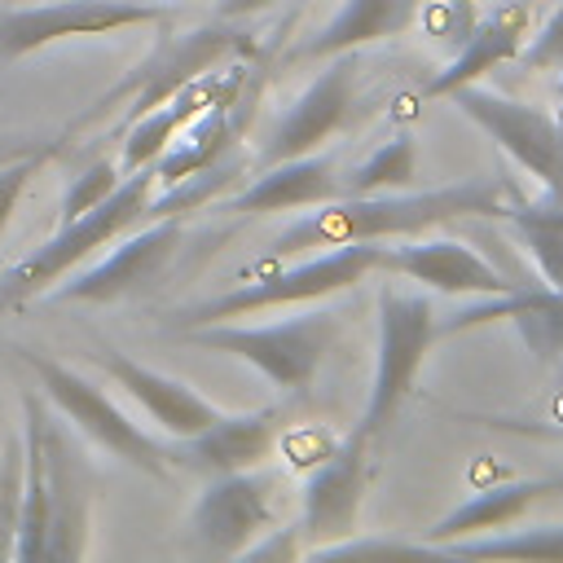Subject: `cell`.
I'll list each match as a JSON object with an SVG mask.
<instances>
[{"mask_svg": "<svg viewBox=\"0 0 563 563\" xmlns=\"http://www.w3.org/2000/svg\"><path fill=\"white\" fill-rule=\"evenodd\" d=\"M510 194L515 189L501 176H466V180L440 185V189L343 194L325 207H308V216L286 224L273 238L268 260H295L317 246L325 251V246H343V242H400V238H418V233H431L440 224L471 220V216L506 220Z\"/></svg>", "mask_w": 563, "mask_h": 563, "instance_id": "6da1fadb", "label": "cell"}, {"mask_svg": "<svg viewBox=\"0 0 563 563\" xmlns=\"http://www.w3.org/2000/svg\"><path fill=\"white\" fill-rule=\"evenodd\" d=\"M374 268H383V242H343V246H325L312 251L308 260H295L286 268L277 264H260L242 286L189 303L180 312H172V334L189 330V325H207V321H233V317H251L264 308H286V303H317L325 295L352 290L356 282H365Z\"/></svg>", "mask_w": 563, "mask_h": 563, "instance_id": "7a4b0ae2", "label": "cell"}, {"mask_svg": "<svg viewBox=\"0 0 563 563\" xmlns=\"http://www.w3.org/2000/svg\"><path fill=\"white\" fill-rule=\"evenodd\" d=\"M238 57H255V40H251V31L246 26H238V22H229V18H216L211 26H198V31H180V35H163L154 48H150V57H141L110 92H101L79 119H75V128H88V123H97V119H106V114H114L119 106H123V114H119V132L132 123V119H141L145 110H154V106H163L167 97H176L185 84H194L198 75H207V70H216V66H224V62H238Z\"/></svg>", "mask_w": 563, "mask_h": 563, "instance_id": "3957f363", "label": "cell"}, {"mask_svg": "<svg viewBox=\"0 0 563 563\" xmlns=\"http://www.w3.org/2000/svg\"><path fill=\"white\" fill-rule=\"evenodd\" d=\"M154 185H158L154 167H136V172H128V176L114 185V194H110L106 202H97L92 211H84V216H75V220H62L57 233H53L44 246H35L26 260H18L9 273H0V312L26 303V299H35V295H44V290H48L53 282H62L70 268H79L92 251H101V246L114 242L119 233L136 229V224L145 220V207H150V198H154Z\"/></svg>", "mask_w": 563, "mask_h": 563, "instance_id": "277c9868", "label": "cell"}, {"mask_svg": "<svg viewBox=\"0 0 563 563\" xmlns=\"http://www.w3.org/2000/svg\"><path fill=\"white\" fill-rule=\"evenodd\" d=\"M339 334H343V312H330V308H317V312H303L290 321H268V325L207 321V325L176 330V339H185L194 347H211V352L251 361L277 391H303L321 374Z\"/></svg>", "mask_w": 563, "mask_h": 563, "instance_id": "5b68a950", "label": "cell"}, {"mask_svg": "<svg viewBox=\"0 0 563 563\" xmlns=\"http://www.w3.org/2000/svg\"><path fill=\"white\" fill-rule=\"evenodd\" d=\"M440 334L435 308L427 295H409L396 286L378 290V347H374V378H369V396L365 409L356 418V435H365L369 444L387 431V422L400 413V405L409 400L418 369L431 352Z\"/></svg>", "mask_w": 563, "mask_h": 563, "instance_id": "8992f818", "label": "cell"}, {"mask_svg": "<svg viewBox=\"0 0 563 563\" xmlns=\"http://www.w3.org/2000/svg\"><path fill=\"white\" fill-rule=\"evenodd\" d=\"M176 22L172 4L154 0H53V4H18L0 9V62L31 57L62 40H97L136 26Z\"/></svg>", "mask_w": 563, "mask_h": 563, "instance_id": "52a82bcc", "label": "cell"}, {"mask_svg": "<svg viewBox=\"0 0 563 563\" xmlns=\"http://www.w3.org/2000/svg\"><path fill=\"white\" fill-rule=\"evenodd\" d=\"M26 369L35 374V383L44 387V396L62 409V418H70L92 444H101L106 453L141 466L145 475H167V440H154L150 431H141V422H132L97 383H88L84 374H75L70 365L40 356V352H22Z\"/></svg>", "mask_w": 563, "mask_h": 563, "instance_id": "ba28073f", "label": "cell"}, {"mask_svg": "<svg viewBox=\"0 0 563 563\" xmlns=\"http://www.w3.org/2000/svg\"><path fill=\"white\" fill-rule=\"evenodd\" d=\"M449 101L484 132L497 141L501 154H510L537 185L554 198H563V123L528 101L501 97L479 84H462L449 92Z\"/></svg>", "mask_w": 563, "mask_h": 563, "instance_id": "9c48e42d", "label": "cell"}, {"mask_svg": "<svg viewBox=\"0 0 563 563\" xmlns=\"http://www.w3.org/2000/svg\"><path fill=\"white\" fill-rule=\"evenodd\" d=\"M277 523V475L251 466L229 475H207L189 510V532L202 550L220 559H242L255 537Z\"/></svg>", "mask_w": 563, "mask_h": 563, "instance_id": "30bf717a", "label": "cell"}, {"mask_svg": "<svg viewBox=\"0 0 563 563\" xmlns=\"http://www.w3.org/2000/svg\"><path fill=\"white\" fill-rule=\"evenodd\" d=\"M365 479H369V440L356 431H347L334 449H325L312 462L303 479V510H299V537L308 541V550L334 545L356 532Z\"/></svg>", "mask_w": 563, "mask_h": 563, "instance_id": "8fae6325", "label": "cell"}, {"mask_svg": "<svg viewBox=\"0 0 563 563\" xmlns=\"http://www.w3.org/2000/svg\"><path fill=\"white\" fill-rule=\"evenodd\" d=\"M356 79H361V57L356 53H334L330 66L295 97V106L277 119L273 136L260 150V163H282L321 150L330 136H339L352 123L356 110Z\"/></svg>", "mask_w": 563, "mask_h": 563, "instance_id": "7c38bea8", "label": "cell"}, {"mask_svg": "<svg viewBox=\"0 0 563 563\" xmlns=\"http://www.w3.org/2000/svg\"><path fill=\"white\" fill-rule=\"evenodd\" d=\"M282 444V409H251V413H220L211 427L167 440V462L176 471L198 475H229L264 466Z\"/></svg>", "mask_w": 563, "mask_h": 563, "instance_id": "4fadbf2b", "label": "cell"}, {"mask_svg": "<svg viewBox=\"0 0 563 563\" xmlns=\"http://www.w3.org/2000/svg\"><path fill=\"white\" fill-rule=\"evenodd\" d=\"M246 79H251L246 57L224 62V66L198 75L194 84H185V88H180L176 97H167L163 106H154V110H145L141 119H132V123L123 128V167H128V172H136V167H154V158L176 141V132H180L194 114H202L207 106L242 101Z\"/></svg>", "mask_w": 563, "mask_h": 563, "instance_id": "5bb4252c", "label": "cell"}, {"mask_svg": "<svg viewBox=\"0 0 563 563\" xmlns=\"http://www.w3.org/2000/svg\"><path fill=\"white\" fill-rule=\"evenodd\" d=\"M176 246H180V216H158L141 233H132L128 242H119L101 264L84 268L66 286H57V299H75V303H110V299H123V295L150 286L167 268V260L176 255Z\"/></svg>", "mask_w": 563, "mask_h": 563, "instance_id": "9a60e30c", "label": "cell"}, {"mask_svg": "<svg viewBox=\"0 0 563 563\" xmlns=\"http://www.w3.org/2000/svg\"><path fill=\"white\" fill-rule=\"evenodd\" d=\"M383 268L409 282H422L427 290H440V295L484 299V295H506L519 286L457 238H422V233L400 238V246H383Z\"/></svg>", "mask_w": 563, "mask_h": 563, "instance_id": "2e32d148", "label": "cell"}, {"mask_svg": "<svg viewBox=\"0 0 563 563\" xmlns=\"http://www.w3.org/2000/svg\"><path fill=\"white\" fill-rule=\"evenodd\" d=\"M343 198V176L334 154L312 150L299 158L268 163L255 185H246L238 198H220V211L229 216H273V211H308Z\"/></svg>", "mask_w": 563, "mask_h": 563, "instance_id": "e0dca14e", "label": "cell"}, {"mask_svg": "<svg viewBox=\"0 0 563 563\" xmlns=\"http://www.w3.org/2000/svg\"><path fill=\"white\" fill-rule=\"evenodd\" d=\"M44 484H48L44 563H75L88 550V471L70 453L53 418H44Z\"/></svg>", "mask_w": 563, "mask_h": 563, "instance_id": "ac0fdd59", "label": "cell"}, {"mask_svg": "<svg viewBox=\"0 0 563 563\" xmlns=\"http://www.w3.org/2000/svg\"><path fill=\"white\" fill-rule=\"evenodd\" d=\"M97 365H101V369L114 378V387H123L172 440L194 435V431L211 427V422L224 413L220 405H211L207 396H198L189 383H180V378H172V374H158V369H150V365H141V361L114 352V347H101V352H97Z\"/></svg>", "mask_w": 563, "mask_h": 563, "instance_id": "d6986e66", "label": "cell"}, {"mask_svg": "<svg viewBox=\"0 0 563 563\" xmlns=\"http://www.w3.org/2000/svg\"><path fill=\"white\" fill-rule=\"evenodd\" d=\"M506 317L519 339L528 343V352L545 365H559L563 361V290L554 286H515L506 295H484V303L457 312L449 325H440V334L449 330H471V325H484V321H497Z\"/></svg>", "mask_w": 563, "mask_h": 563, "instance_id": "ffe728a7", "label": "cell"}, {"mask_svg": "<svg viewBox=\"0 0 563 563\" xmlns=\"http://www.w3.org/2000/svg\"><path fill=\"white\" fill-rule=\"evenodd\" d=\"M523 44H528V4H519V0L497 4V9H488L484 18H475L471 35L453 48L449 66L427 79L422 92H427V97H449V92L462 88V84H479L488 70L515 62V57L523 53Z\"/></svg>", "mask_w": 563, "mask_h": 563, "instance_id": "44dd1931", "label": "cell"}, {"mask_svg": "<svg viewBox=\"0 0 563 563\" xmlns=\"http://www.w3.org/2000/svg\"><path fill=\"white\" fill-rule=\"evenodd\" d=\"M563 493V475H537V479H506L493 488L471 493L466 501H457L444 519H435L422 532V545H444L457 537H479V532H501L510 523H519L528 515V506L550 501Z\"/></svg>", "mask_w": 563, "mask_h": 563, "instance_id": "7402d4cb", "label": "cell"}, {"mask_svg": "<svg viewBox=\"0 0 563 563\" xmlns=\"http://www.w3.org/2000/svg\"><path fill=\"white\" fill-rule=\"evenodd\" d=\"M427 0H343L334 18L299 44L295 57H334V53H361L365 44L405 35Z\"/></svg>", "mask_w": 563, "mask_h": 563, "instance_id": "603a6c76", "label": "cell"}, {"mask_svg": "<svg viewBox=\"0 0 563 563\" xmlns=\"http://www.w3.org/2000/svg\"><path fill=\"white\" fill-rule=\"evenodd\" d=\"M238 110H242V101L207 106L202 114H194V119L176 132V141L154 158V176H158V185H176V180H185V176H194V172L220 163V158L233 150L238 132H242Z\"/></svg>", "mask_w": 563, "mask_h": 563, "instance_id": "cb8c5ba5", "label": "cell"}, {"mask_svg": "<svg viewBox=\"0 0 563 563\" xmlns=\"http://www.w3.org/2000/svg\"><path fill=\"white\" fill-rule=\"evenodd\" d=\"M506 220H510L515 238L523 242V251L532 255L541 282L563 290V198H554L545 189H541V198L510 194Z\"/></svg>", "mask_w": 563, "mask_h": 563, "instance_id": "d4e9b609", "label": "cell"}, {"mask_svg": "<svg viewBox=\"0 0 563 563\" xmlns=\"http://www.w3.org/2000/svg\"><path fill=\"white\" fill-rule=\"evenodd\" d=\"M431 554H462V559H563V523H532V528H501L479 537H457L444 545H427Z\"/></svg>", "mask_w": 563, "mask_h": 563, "instance_id": "484cf974", "label": "cell"}, {"mask_svg": "<svg viewBox=\"0 0 563 563\" xmlns=\"http://www.w3.org/2000/svg\"><path fill=\"white\" fill-rule=\"evenodd\" d=\"M413 176H418V145L409 132H396L343 176V194H391V189H409Z\"/></svg>", "mask_w": 563, "mask_h": 563, "instance_id": "4316f807", "label": "cell"}, {"mask_svg": "<svg viewBox=\"0 0 563 563\" xmlns=\"http://www.w3.org/2000/svg\"><path fill=\"white\" fill-rule=\"evenodd\" d=\"M22 519V440L0 444V559H13Z\"/></svg>", "mask_w": 563, "mask_h": 563, "instance_id": "83f0119b", "label": "cell"}, {"mask_svg": "<svg viewBox=\"0 0 563 563\" xmlns=\"http://www.w3.org/2000/svg\"><path fill=\"white\" fill-rule=\"evenodd\" d=\"M119 180H123V176H119V167H114L110 158L88 163V167L70 180V189H66V198H62V220H75V216L92 211L97 202H106V198L114 194V185H119Z\"/></svg>", "mask_w": 563, "mask_h": 563, "instance_id": "f1b7e54d", "label": "cell"}, {"mask_svg": "<svg viewBox=\"0 0 563 563\" xmlns=\"http://www.w3.org/2000/svg\"><path fill=\"white\" fill-rule=\"evenodd\" d=\"M519 62H523L528 70H559V66H563V0H559V9L541 22V31H528V44H523Z\"/></svg>", "mask_w": 563, "mask_h": 563, "instance_id": "f546056e", "label": "cell"}, {"mask_svg": "<svg viewBox=\"0 0 563 563\" xmlns=\"http://www.w3.org/2000/svg\"><path fill=\"white\" fill-rule=\"evenodd\" d=\"M40 167H44V154H26V158L0 167V238H4V229H9L18 202H22V194H26V185Z\"/></svg>", "mask_w": 563, "mask_h": 563, "instance_id": "4dcf8cb0", "label": "cell"}, {"mask_svg": "<svg viewBox=\"0 0 563 563\" xmlns=\"http://www.w3.org/2000/svg\"><path fill=\"white\" fill-rule=\"evenodd\" d=\"M471 26H475V9H471V0H440V9H435V18H431V31H435V40H449L453 48L471 35Z\"/></svg>", "mask_w": 563, "mask_h": 563, "instance_id": "1f68e13d", "label": "cell"}, {"mask_svg": "<svg viewBox=\"0 0 563 563\" xmlns=\"http://www.w3.org/2000/svg\"><path fill=\"white\" fill-rule=\"evenodd\" d=\"M299 554H303L299 523H290V528H268L264 537H255L242 559H299Z\"/></svg>", "mask_w": 563, "mask_h": 563, "instance_id": "d6a6232c", "label": "cell"}, {"mask_svg": "<svg viewBox=\"0 0 563 563\" xmlns=\"http://www.w3.org/2000/svg\"><path fill=\"white\" fill-rule=\"evenodd\" d=\"M475 422H488V427H501V431H515V435H532V440H563V418H554V422H537V418H475Z\"/></svg>", "mask_w": 563, "mask_h": 563, "instance_id": "836d02e7", "label": "cell"}, {"mask_svg": "<svg viewBox=\"0 0 563 563\" xmlns=\"http://www.w3.org/2000/svg\"><path fill=\"white\" fill-rule=\"evenodd\" d=\"M268 4H277V0H220V4H216V18H229V22H246V18L264 13Z\"/></svg>", "mask_w": 563, "mask_h": 563, "instance_id": "e575fe53", "label": "cell"}, {"mask_svg": "<svg viewBox=\"0 0 563 563\" xmlns=\"http://www.w3.org/2000/svg\"><path fill=\"white\" fill-rule=\"evenodd\" d=\"M559 97H563V66H559Z\"/></svg>", "mask_w": 563, "mask_h": 563, "instance_id": "d590c367", "label": "cell"}, {"mask_svg": "<svg viewBox=\"0 0 563 563\" xmlns=\"http://www.w3.org/2000/svg\"><path fill=\"white\" fill-rule=\"evenodd\" d=\"M559 365H563V361H559ZM559 418H563V396H559Z\"/></svg>", "mask_w": 563, "mask_h": 563, "instance_id": "8d00e7d4", "label": "cell"}]
</instances>
